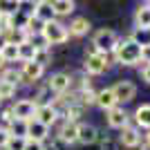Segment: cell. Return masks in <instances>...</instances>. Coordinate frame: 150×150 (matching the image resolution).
I'll return each instance as SVG.
<instances>
[{"mask_svg": "<svg viewBox=\"0 0 150 150\" xmlns=\"http://www.w3.org/2000/svg\"><path fill=\"white\" fill-rule=\"evenodd\" d=\"M128 38H130L134 45H139V47L144 50V47H148V45H150V29H137V27H134Z\"/></svg>", "mask_w": 150, "mask_h": 150, "instance_id": "21", "label": "cell"}, {"mask_svg": "<svg viewBox=\"0 0 150 150\" xmlns=\"http://www.w3.org/2000/svg\"><path fill=\"white\" fill-rule=\"evenodd\" d=\"M50 137V128L43 123H38L36 119L27 121V139H31V141H40V144H45V139Z\"/></svg>", "mask_w": 150, "mask_h": 150, "instance_id": "12", "label": "cell"}, {"mask_svg": "<svg viewBox=\"0 0 150 150\" xmlns=\"http://www.w3.org/2000/svg\"><path fill=\"white\" fill-rule=\"evenodd\" d=\"M52 61V52L50 47H45V50H36V54H34V63H38V65H47V63Z\"/></svg>", "mask_w": 150, "mask_h": 150, "instance_id": "29", "label": "cell"}, {"mask_svg": "<svg viewBox=\"0 0 150 150\" xmlns=\"http://www.w3.org/2000/svg\"><path fill=\"white\" fill-rule=\"evenodd\" d=\"M40 38H43L47 47L50 45H63L69 40V34H67V27L58 23V20H52V23H45L40 27Z\"/></svg>", "mask_w": 150, "mask_h": 150, "instance_id": "2", "label": "cell"}, {"mask_svg": "<svg viewBox=\"0 0 150 150\" xmlns=\"http://www.w3.org/2000/svg\"><path fill=\"white\" fill-rule=\"evenodd\" d=\"M5 65H7V63H5V58L0 56V72H2V69H5Z\"/></svg>", "mask_w": 150, "mask_h": 150, "instance_id": "40", "label": "cell"}, {"mask_svg": "<svg viewBox=\"0 0 150 150\" xmlns=\"http://www.w3.org/2000/svg\"><path fill=\"white\" fill-rule=\"evenodd\" d=\"M29 34H27L25 29H20V27H13L9 34H7V43H11V45H25V43H29Z\"/></svg>", "mask_w": 150, "mask_h": 150, "instance_id": "22", "label": "cell"}, {"mask_svg": "<svg viewBox=\"0 0 150 150\" xmlns=\"http://www.w3.org/2000/svg\"><path fill=\"white\" fill-rule=\"evenodd\" d=\"M36 103L34 99H18L11 103V114L13 119H20V121H31L34 114H36Z\"/></svg>", "mask_w": 150, "mask_h": 150, "instance_id": "5", "label": "cell"}, {"mask_svg": "<svg viewBox=\"0 0 150 150\" xmlns=\"http://www.w3.org/2000/svg\"><path fill=\"white\" fill-rule=\"evenodd\" d=\"M94 105H99L103 112H108V110H112V108L119 105V103H117V99H114L112 90L105 88V90H99V92H96V101H94Z\"/></svg>", "mask_w": 150, "mask_h": 150, "instance_id": "17", "label": "cell"}, {"mask_svg": "<svg viewBox=\"0 0 150 150\" xmlns=\"http://www.w3.org/2000/svg\"><path fill=\"white\" fill-rule=\"evenodd\" d=\"M121 134H119V144L123 146V148H137L139 144H141V134H139V128L137 125H125V128H121Z\"/></svg>", "mask_w": 150, "mask_h": 150, "instance_id": "9", "label": "cell"}, {"mask_svg": "<svg viewBox=\"0 0 150 150\" xmlns=\"http://www.w3.org/2000/svg\"><path fill=\"white\" fill-rule=\"evenodd\" d=\"M0 56L5 58V63H20V56H18V45H11V43H7L2 50H0Z\"/></svg>", "mask_w": 150, "mask_h": 150, "instance_id": "24", "label": "cell"}, {"mask_svg": "<svg viewBox=\"0 0 150 150\" xmlns=\"http://www.w3.org/2000/svg\"><path fill=\"white\" fill-rule=\"evenodd\" d=\"M90 29H92V23H90L85 16H76V18L67 25V34H69V36H74V38L85 36Z\"/></svg>", "mask_w": 150, "mask_h": 150, "instance_id": "14", "label": "cell"}, {"mask_svg": "<svg viewBox=\"0 0 150 150\" xmlns=\"http://www.w3.org/2000/svg\"><path fill=\"white\" fill-rule=\"evenodd\" d=\"M16 92H18V85H11V83H7V81H0V99L2 101L13 99Z\"/></svg>", "mask_w": 150, "mask_h": 150, "instance_id": "27", "label": "cell"}, {"mask_svg": "<svg viewBox=\"0 0 150 150\" xmlns=\"http://www.w3.org/2000/svg\"><path fill=\"white\" fill-rule=\"evenodd\" d=\"M52 148L54 150H69V146L63 141V139H58V137H54V141H52Z\"/></svg>", "mask_w": 150, "mask_h": 150, "instance_id": "33", "label": "cell"}, {"mask_svg": "<svg viewBox=\"0 0 150 150\" xmlns=\"http://www.w3.org/2000/svg\"><path fill=\"white\" fill-rule=\"evenodd\" d=\"M25 144H27V139H20V137H9V141H7L5 150H25Z\"/></svg>", "mask_w": 150, "mask_h": 150, "instance_id": "30", "label": "cell"}, {"mask_svg": "<svg viewBox=\"0 0 150 150\" xmlns=\"http://www.w3.org/2000/svg\"><path fill=\"white\" fill-rule=\"evenodd\" d=\"M69 85H72V76L65 74V72H56V74L50 76V81H47V88L52 90L54 96H65L69 92Z\"/></svg>", "mask_w": 150, "mask_h": 150, "instance_id": "7", "label": "cell"}, {"mask_svg": "<svg viewBox=\"0 0 150 150\" xmlns=\"http://www.w3.org/2000/svg\"><path fill=\"white\" fill-rule=\"evenodd\" d=\"M110 56L119 63V65L132 67V65H139V63H141V47L134 45L130 38H119V43H117V47H114V52Z\"/></svg>", "mask_w": 150, "mask_h": 150, "instance_id": "1", "label": "cell"}, {"mask_svg": "<svg viewBox=\"0 0 150 150\" xmlns=\"http://www.w3.org/2000/svg\"><path fill=\"white\" fill-rule=\"evenodd\" d=\"M99 141V130L92 123H79V144L92 146Z\"/></svg>", "mask_w": 150, "mask_h": 150, "instance_id": "16", "label": "cell"}, {"mask_svg": "<svg viewBox=\"0 0 150 150\" xmlns=\"http://www.w3.org/2000/svg\"><path fill=\"white\" fill-rule=\"evenodd\" d=\"M52 9H54V16H69V13H74L76 2L74 0H54Z\"/></svg>", "mask_w": 150, "mask_h": 150, "instance_id": "20", "label": "cell"}, {"mask_svg": "<svg viewBox=\"0 0 150 150\" xmlns=\"http://www.w3.org/2000/svg\"><path fill=\"white\" fill-rule=\"evenodd\" d=\"M43 74H45V67L38 65V63H34V61L20 65V83H25V85H31V83L40 81Z\"/></svg>", "mask_w": 150, "mask_h": 150, "instance_id": "8", "label": "cell"}, {"mask_svg": "<svg viewBox=\"0 0 150 150\" xmlns=\"http://www.w3.org/2000/svg\"><path fill=\"white\" fill-rule=\"evenodd\" d=\"M141 79H144L146 83H150V65H144V67H141Z\"/></svg>", "mask_w": 150, "mask_h": 150, "instance_id": "36", "label": "cell"}, {"mask_svg": "<svg viewBox=\"0 0 150 150\" xmlns=\"http://www.w3.org/2000/svg\"><path fill=\"white\" fill-rule=\"evenodd\" d=\"M9 137H20V139H27V121H20V119H13L7 128Z\"/></svg>", "mask_w": 150, "mask_h": 150, "instance_id": "23", "label": "cell"}, {"mask_svg": "<svg viewBox=\"0 0 150 150\" xmlns=\"http://www.w3.org/2000/svg\"><path fill=\"white\" fill-rule=\"evenodd\" d=\"M144 148H146V150H150V130L146 132V146H144Z\"/></svg>", "mask_w": 150, "mask_h": 150, "instance_id": "39", "label": "cell"}, {"mask_svg": "<svg viewBox=\"0 0 150 150\" xmlns=\"http://www.w3.org/2000/svg\"><path fill=\"white\" fill-rule=\"evenodd\" d=\"M141 63H146V65H150V45H148V47H144V50H141Z\"/></svg>", "mask_w": 150, "mask_h": 150, "instance_id": "35", "label": "cell"}, {"mask_svg": "<svg viewBox=\"0 0 150 150\" xmlns=\"http://www.w3.org/2000/svg\"><path fill=\"white\" fill-rule=\"evenodd\" d=\"M117 43H119L117 31H114V29H108V27H101V29H96V31H94V36H92L94 50L99 52V54H105V56L114 52Z\"/></svg>", "mask_w": 150, "mask_h": 150, "instance_id": "3", "label": "cell"}, {"mask_svg": "<svg viewBox=\"0 0 150 150\" xmlns=\"http://www.w3.org/2000/svg\"><path fill=\"white\" fill-rule=\"evenodd\" d=\"M108 67H110V54H92V56H85V63H83V69L85 74H92V76H101L105 74Z\"/></svg>", "mask_w": 150, "mask_h": 150, "instance_id": "4", "label": "cell"}, {"mask_svg": "<svg viewBox=\"0 0 150 150\" xmlns=\"http://www.w3.org/2000/svg\"><path fill=\"white\" fill-rule=\"evenodd\" d=\"M34 18L40 20V23H52V20H56V16H54V9H52V2H47V0H38L36 2V9H34Z\"/></svg>", "mask_w": 150, "mask_h": 150, "instance_id": "15", "label": "cell"}, {"mask_svg": "<svg viewBox=\"0 0 150 150\" xmlns=\"http://www.w3.org/2000/svg\"><path fill=\"white\" fill-rule=\"evenodd\" d=\"M130 150H146V148H144V146H141V148H139V146H137V148H130Z\"/></svg>", "mask_w": 150, "mask_h": 150, "instance_id": "41", "label": "cell"}, {"mask_svg": "<svg viewBox=\"0 0 150 150\" xmlns=\"http://www.w3.org/2000/svg\"><path fill=\"white\" fill-rule=\"evenodd\" d=\"M18 11V0H0V16H13Z\"/></svg>", "mask_w": 150, "mask_h": 150, "instance_id": "28", "label": "cell"}, {"mask_svg": "<svg viewBox=\"0 0 150 150\" xmlns=\"http://www.w3.org/2000/svg\"><path fill=\"white\" fill-rule=\"evenodd\" d=\"M7 141H9V132H7L5 128H0V150H5Z\"/></svg>", "mask_w": 150, "mask_h": 150, "instance_id": "34", "label": "cell"}, {"mask_svg": "<svg viewBox=\"0 0 150 150\" xmlns=\"http://www.w3.org/2000/svg\"><path fill=\"white\" fill-rule=\"evenodd\" d=\"M0 103H2V99H0Z\"/></svg>", "mask_w": 150, "mask_h": 150, "instance_id": "42", "label": "cell"}, {"mask_svg": "<svg viewBox=\"0 0 150 150\" xmlns=\"http://www.w3.org/2000/svg\"><path fill=\"white\" fill-rule=\"evenodd\" d=\"M134 27L137 29H150V2H144L134 9Z\"/></svg>", "mask_w": 150, "mask_h": 150, "instance_id": "18", "label": "cell"}, {"mask_svg": "<svg viewBox=\"0 0 150 150\" xmlns=\"http://www.w3.org/2000/svg\"><path fill=\"white\" fill-rule=\"evenodd\" d=\"M34 54H36V47L31 43H25L18 47V56H20V63H29L34 61Z\"/></svg>", "mask_w": 150, "mask_h": 150, "instance_id": "25", "label": "cell"}, {"mask_svg": "<svg viewBox=\"0 0 150 150\" xmlns=\"http://www.w3.org/2000/svg\"><path fill=\"white\" fill-rule=\"evenodd\" d=\"M5 45H7V36H5V34H2V31H0V50H2Z\"/></svg>", "mask_w": 150, "mask_h": 150, "instance_id": "38", "label": "cell"}, {"mask_svg": "<svg viewBox=\"0 0 150 150\" xmlns=\"http://www.w3.org/2000/svg\"><path fill=\"white\" fill-rule=\"evenodd\" d=\"M101 148H103V150H117V144H114V141H110V139H105Z\"/></svg>", "mask_w": 150, "mask_h": 150, "instance_id": "37", "label": "cell"}, {"mask_svg": "<svg viewBox=\"0 0 150 150\" xmlns=\"http://www.w3.org/2000/svg\"><path fill=\"white\" fill-rule=\"evenodd\" d=\"M0 81H7L11 85H20V69H2L0 72Z\"/></svg>", "mask_w": 150, "mask_h": 150, "instance_id": "26", "label": "cell"}, {"mask_svg": "<svg viewBox=\"0 0 150 150\" xmlns=\"http://www.w3.org/2000/svg\"><path fill=\"white\" fill-rule=\"evenodd\" d=\"M34 119L38 121V123L47 125V128H52V125L58 121V112L54 110V105H38L36 108V114H34Z\"/></svg>", "mask_w": 150, "mask_h": 150, "instance_id": "11", "label": "cell"}, {"mask_svg": "<svg viewBox=\"0 0 150 150\" xmlns=\"http://www.w3.org/2000/svg\"><path fill=\"white\" fill-rule=\"evenodd\" d=\"M25 150H47V148H45V144H40V141H31V139H27Z\"/></svg>", "mask_w": 150, "mask_h": 150, "instance_id": "32", "label": "cell"}, {"mask_svg": "<svg viewBox=\"0 0 150 150\" xmlns=\"http://www.w3.org/2000/svg\"><path fill=\"white\" fill-rule=\"evenodd\" d=\"M105 121H108V125H110V128L121 130V128H125V125H128L130 117H128V112H125L121 105H114L112 110H108V112H105Z\"/></svg>", "mask_w": 150, "mask_h": 150, "instance_id": "10", "label": "cell"}, {"mask_svg": "<svg viewBox=\"0 0 150 150\" xmlns=\"http://www.w3.org/2000/svg\"><path fill=\"white\" fill-rule=\"evenodd\" d=\"M58 139H63L67 146L76 144L79 141V123H72V121H63L61 128H58Z\"/></svg>", "mask_w": 150, "mask_h": 150, "instance_id": "13", "label": "cell"}, {"mask_svg": "<svg viewBox=\"0 0 150 150\" xmlns=\"http://www.w3.org/2000/svg\"><path fill=\"white\" fill-rule=\"evenodd\" d=\"M134 123H137V128L150 130V103H141L134 110Z\"/></svg>", "mask_w": 150, "mask_h": 150, "instance_id": "19", "label": "cell"}, {"mask_svg": "<svg viewBox=\"0 0 150 150\" xmlns=\"http://www.w3.org/2000/svg\"><path fill=\"white\" fill-rule=\"evenodd\" d=\"M110 90H112L114 99H117V103H128V101H132L134 96H137V85H134L132 81H128V79H121V81H117Z\"/></svg>", "mask_w": 150, "mask_h": 150, "instance_id": "6", "label": "cell"}, {"mask_svg": "<svg viewBox=\"0 0 150 150\" xmlns=\"http://www.w3.org/2000/svg\"><path fill=\"white\" fill-rule=\"evenodd\" d=\"M11 121H13L11 108H5V110L0 112V123H2V125H0V128H5V130H7V128H9V123H11Z\"/></svg>", "mask_w": 150, "mask_h": 150, "instance_id": "31", "label": "cell"}]
</instances>
